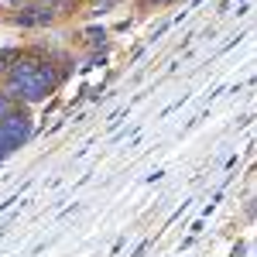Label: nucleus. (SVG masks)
Instances as JSON below:
<instances>
[{
  "label": "nucleus",
  "instance_id": "5",
  "mask_svg": "<svg viewBox=\"0 0 257 257\" xmlns=\"http://www.w3.org/2000/svg\"><path fill=\"white\" fill-rule=\"evenodd\" d=\"M45 4H52V7H55V11H59V18H62V14H65V7H69V4H72V0H45Z\"/></svg>",
  "mask_w": 257,
  "mask_h": 257
},
{
  "label": "nucleus",
  "instance_id": "4",
  "mask_svg": "<svg viewBox=\"0 0 257 257\" xmlns=\"http://www.w3.org/2000/svg\"><path fill=\"white\" fill-rule=\"evenodd\" d=\"M14 110H18V103H14V99H11L7 93H4V89H0V120L7 117V113H14Z\"/></svg>",
  "mask_w": 257,
  "mask_h": 257
},
{
  "label": "nucleus",
  "instance_id": "6",
  "mask_svg": "<svg viewBox=\"0 0 257 257\" xmlns=\"http://www.w3.org/2000/svg\"><path fill=\"white\" fill-rule=\"evenodd\" d=\"M148 4H155V7H172V4H182V0H148Z\"/></svg>",
  "mask_w": 257,
  "mask_h": 257
},
{
  "label": "nucleus",
  "instance_id": "1",
  "mask_svg": "<svg viewBox=\"0 0 257 257\" xmlns=\"http://www.w3.org/2000/svg\"><path fill=\"white\" fill-rule=\"evenodd\" d=\"M59 86H62L59 72H55V65L48 62V55L41 48H21L18 62L7 69V76L0 82V89L14 99L18 106L45 103Z\"/></svg>",
  "mask_w": 257,
  "mask_h": 257
},
{
  "label": "nucleus",
  "instance_id": "2",
  "mask_svg": "<svg viewBox=\"0 0 257 257\" xmlns=\"http://www.w3.org/2000/svg\"><path fill=\"white\" fill-rule=\"evenodd\" d=\"M35 134V120L28 113V106H18L14 113L0 120V161H7L14 151H21Z\"/></svg>",
  "mask_w": 257,
  "mask_h": 257
},
{
  "label": "nucleus",
  "instance_id": "3",
  "mask_svg": "<svg viewBox=\"0 0 257 257\" xmlns=\"http://www.w3.org/2000/svg\"><path fill=\"white\" fill-rule=\"evenodd\" d=\"M55 21H59V11L52 4H45V0H28V4H21L18 11L11 14V24H18L24 31H45Z\"/></svg>",
  "mask_w": 257,
  "mask_h": 257
},
{
  "label": "nucleus",
  "instance_id": "7",
  "mask_svg": "<svg viewBox=\"0 0 257 257\" xmlns=\"http://www.w3.org/2000/svg\"><path fill=\"white\" fill-rule=\"evenodd\" d=\"M4 76H7V65H4V62H0V82H4Z\"/></svg>",
  "mask_w": 257,
  "mask_h": 257
}]
</instances>
